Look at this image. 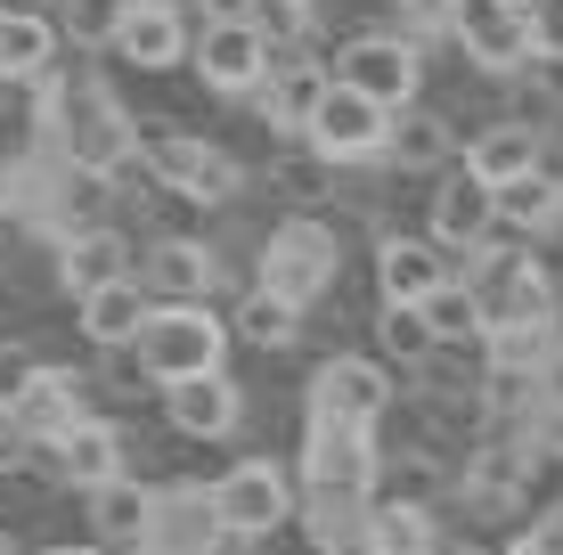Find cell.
<instances>
[{"instance_id":"obj_10","label":"cell","mask_w":563,"mask_h":555,"mask_svg":"<svg viewBox=\"0 0 563 555\" xmlns=\"http://www.w3.org/2000/svg\"><path fill=\"white\" fill-rule=\"evenodd\" d=\"M367 474H376V442H367V425L310 409V490H360V499H367Z\"/></svg>"},{"instance_id":"obj_31","label":"cell","mask_w":563,"mask_h":555,"mask_svg":"<svg viewBox=\"0 0 563 555\" xmlns=\"http://www.w3.org/2000/svg\"><path fill=\"white\" fill-rule=\"evenodd\" d=\"M245 25H254L269 49H286V42H302V33L319 25V9H310V0H245Z\"/></svg>"},{"instance_id":"obj_28","label":"cell","mask_w":563,"mask_h":555,"mask_svg":"<svg viewBox=\"0 0 563 555\" xmlns=\"http://www.w3.org/2000/svg\"><path fill=\"white\" fill-rule=\"evenodd\" d=\"M229 335L262 343V352H286V343L302 335V311H295L286 295H269V286H254V295L238 302V319H229Z\"/></svg>"},{"instance_id":"obj_30","label":"cell","mask_w":563,"mask_h":555,"mask_svg":"<svg viewBox=\"0 0 563 555\" xmlns=\"http://www.w3.org/2000/svg\"><path fill=\"white\" fill-rule=\"evenodd\" d=\"M376 343H384L393 359H433V352H441L417 302H384V319H376Z\"/></svg>"},{"instance_id":"obj_16","label":"cell","mask_w":563,"mask_h":555,"mask_svg":"<svg viewBox=\"0 0 563 555\" xmlns=\"http://www.w3.org/2000/svg\"><path fill=\"white\" fill-rule=\"evenodd\" d=\"M212 278H221V262H212V245H197V237H164L140 262V286H147V295H164V302H205Z\"/></svg>"},{"instance_id":"obj_18","label":"cell","mask_w":563,"mask_h":555,"mask_svg":"<svg viewBox=\"0 0 563 555\" xmlns=\"http://www.w3.org/2000/svg\"><path fill=\"white\" fill-rule=\"evenodd\" d=\"M57 474H66L74 490H90V482H114L123 474V433L114 425H99V417H74L66 433H57Z\"/></svg>"},{"instance_id":"obj_4","label":"cell","mask_w":563,"mask_h":555,"mask_svg":"<svg viewBox=\"0 0 563 555\" xmlns=\"http://www.w3.org/2000/svg\"><path fill=\"white\" fill-rule=\"evenodd\" d=\"M262 286L269 295H286L295 311H310V302L335 286V229L319 221H278L262 245Z\"/></svg>"},{"instance_id":"obj_40","label":"cell","mask_w":563,"mask_h":555,"mask_svg":"<svg viewBox=\"0 0 563 555\" xmlns=\"http://www.w3.org/2000/svg\"><path fill=\"white\" fill-rule=\"evenodd\" d=\"M539 531H548V540L563 547V507H555V514H548V523H539Z\"/></svg>"},{"instance_id":"obj_37","label":"cell","mask_w":563,"mask_h":555,"mask_svg":"<svg viewBox=\"0 0 563 555\" xmlns=\"http://www.w3.org/2000/svg\"><path fill=\"white\" fill-rule=\"evenodd\" d=\"M507 555H563V547H555V540H548V531H522V540H515V547H507Z\"/></svg>"},{"instance_id":"obj_2","label":"cell","mask_w":563,"mask_h":555,"mask_svg":"<svg viewBox=\"0 0 563 555\" xmlns=\"http://www.w3.org/2000/svg\"><path fill=\"white\" fill-rule=\"evenodd\" d=\"M49 114H57V140H66V156H74V171H82V180H107V171H123L131 147H140L131 114L114 107L99 82H66V90L49 99Z\"/></svg>"},{"instance_id":"obj_34","label":"cell","mask_w":563,"mask_h":555,"mask_svg":"<svg viewBox=\"0 0 563 555\" xmlns=\"http://www.w3.org/2000/svg\"><path fill=\"white\" fill-rule=\"evenodd\" d=\"M114 16H123V0H66V42L74 49H107V33H114Z\"/></svg>"},{"instance_id":"obj_33","label":"cell","mask_w":563,"mask_h":555,"mask_svg":"<svg viewBox=\"0 0 563 555\" xmlns=\"http://www.w3.org/2000/svg\"><path fill=\"white\" fill-rule=\"evenodd\" d=\"M90 514H99V531H140L147 523V490L140 482H90Z\"/></svg>"},{"instance_id":"obj_17","label":"cell","mask_w":563,"mask_h":555,"mask_svg":"<svg viewBox=\"0 0 563 555\" xmlns=\"http://www.w3.org/2000/svg\"><path fill=\"white\" fill-rule=\"evenodd\" d=\"M441 278H450V262H441L433 237H384V245H376V286H384V302H424Z\"/></svg>"},{"instance_id":"obj_24","label":"cell","mask_w":563,"mask_h":555,"mask_svg":"<svg viewBox=\"0 0 563 555\" xmlns=\"http://www.w3.org/2000/svg\"><path fill=\"white\" fill-rule=\"evenodd\" d=\"M450 123L441 114H424V107H393V123H384V156H400L409 171H433V164H450Z\"/></svg>"},{"instance_id":"obj_39","label":"cell","mask_w":563,"mask_h":555,"mask_svg":"<svg viewBox=\"0 0 563 555\" xmlns=\"http://www.w3.org/2000/svg\"><path fill=\"white\" fill-rule=\"evenodd\" d=\"M9 204H16V180H9V171H0V221H9Z\"/></svg>"},{"instance_id":"obj_19","label":"cell","mask_w":563,"mask_h":555,"mask_svg":"<svg viewBox=\"0 0 563 555\" xmlns=\"http://www.w3.org/2000/svg\"><path fill=\"white\" fill-rule=\"evenodd\" d=\"M539 164H548V140H539L531 123H490L474 147H465V171L490 180V188H507V180H522V171H539Z\"/></svg>"},{"instance_id":"obj_20","label":"cell","mask_w":563,"mask_h":555,"mask_svg":"<svg viewBox=\"0 0 563 555\" xmlns=\"http://www.w3.org/2000/svg\"><path fill=\"white\" fill-rule=\"evenodd\" d=\"M49 57H57V25L33 16L25 0H0V82H33V74H49Z\"/></svg>"},{"instance_id":"obj_11","label":"cell","mask_w":563,"mask_h":555,"mask_svg":"<svg viewBox=\"0 0 563 555\" xmlns=\"http://www.w3.org/2000/svg\"><path fill=\"white\" fill-rule=\"evenodd\" d=\"M262 66H269V42L245 25V16H212V25H205V42H197L205 90H229V99H238V90L262 82Z\"/></svg>"},{"instance_id":"obj_22","label":"cell","mask_w":563,"mask_h":555,"mask_svg":"<svg viewBox=\"0 0 563 555\" xmlns=\"http://www.w3.org/2000/svg\"><path fill=\"white\" fill-rule=\"evenodd\" d=\"M123 270H131V245L114 237V229H74V237L57 245V278H66V295H90V286H107Z\"/></svg>"},{"instance_id":"obj_26","label":"cell","mask_w":563,"mask_h":555,"mask_svg":"<svg viewBox=\"0 0 563 555\" xmlns=\"http://www.w3.org/2000/svg\"><path fill=\"white\" fill-rule=\"evenodd\" d=\"M262 114L278 131H302V114L319 107V90H327V66H262Z\"/></svg>"},{"instance_id":"obj_38","label":"cell","mask_w":563,"mask_h":555,"mask_svg":"<svg viewBox=\"0 0 563 555\" xmlns=\"http://www.w3.org/2000/svg\"><path fill=\"white\" fill-rule=\"evenodd\" d=\"M197 9H205V25H212V16H245V0H197Z\"/></svg>"},{"instance_id":"obj_8","label":"cell","mask_w":563,"mask_h":555,"mask_svg":"<svg viewBox=\"0 0 563 555\" xmlns=\"http://www.w3.org/2000/svg\"><path fill=\"white\" fill-rule=\"evenodd\" d=\"M335 82H352L360 99H376L393 114V107L417 99L424 57H417V42H400V33H360V42H343V57H335Z\"/></svg>"},{"instance_id":"obj_35","label":"cell","mask_w":563,"mask_h":555,"mask_svg":"<svg viewBox=\"0 0 563 555\" xmlns=\"http://www.w3.org/2000/svg\"><path fill=\"white\" fill-rule=\"evenodd\" d=\"M531 16V57H563V0H522Z\"/></svg>"},{"instance_id":"obj_29","label":"cell","mask_w":563,"mask_h":555,"mask_svg":"<svg viewBox=\"0 0 563 555\" xmlns=\"http://www.w3.org/2000/svg\"><path fill=\"white\" fill-rule=\"evenodd\" d=\"M424 311V328H433V343H465V335H482V302H474V286L465 278H441L433 295L417 302Z\"/></svg>"},{"instance_id":"obj_1","label":"cell","mask_w":563,"mask_h":555,"mask_svg":"<svg viewBox=\"0 0 563 555\" xmlns=\"http://www.w3.org/2000/svg\"><path fill=\"white\" fill-rule=\"evenodd\" d=\"M131 343H140V368L155 385H180V376H205V368L229 359V328L212 319V302H164V311L147 302Z\"/></svg>"},{"instance_id":"obj_6","label":"cell","mask_w":563,"mask_h":555,"mask_svg":"<svg viewBox=\"0 0 563 555\" xmlns=\"http://www.w3.org/2000/svg\"><path fill=\"white\" fill-rule=\"evenodd\" d=\"M441 25L457 33V49L474 57L482 74H522L531 66V16H522V0H450Z\"/></svg>"},{"instance_id":"obj_15","label":"cell","mask_w":563,"mask_h":555,"mask_svg":"<svg viewBox=\"0 0 563 555\" xmlns=\"http://www.w3.org/2000/svg\"><path fill=\"white\" fill-rule=\"evenodd\" d=\"M0 417H9L16 442H57V433L82 417V385H74V376H57V368H33V385L16 392Z\"/></svg>"},{"instance_id":"obj_41","label":"cell","mask_w":563,"mask_h":555,"mask_svg":"<svg viewBox=\"0 0 563 555\" xmlns=\"http://www.w3.org/2000/svg\"><path fill=\"white\" fill-rule=\"evenodd\" d=\"M49 555H99V547H49Z\"/></svg>"},{"instance_id":"obj_25","label":"cell","mask_w":563,"mask_h":555,"mask_svg":"<svg viewBox=\"0 0 563 555\" xmlns=\"http://www.w3.org/2000/svg\"><path fill=\"white\" fill-rule=\"evenodd\" d=\"M498 221L531 229V237L563 229V180H555L548 164H539V171H522V180H507V188H498Z\"/></svg>"},{"instance_id":"obj_21","label":"cell","mask_w":563,"mask_h":555,"mask_svg":"<svg viewBox=\"0 0 563 555\" xmlns=\"http://www.w3.org/2000/svg\"><path fill=\"white\" fill-rule=\"evenodd\" d=\"M82 302V335L90 343H131L140 335V319H147V286L140 278H107V286H90V295H74Z\"/></svg>"},{"instance_id":"obj_36","label":"cell","mask_w":563,"mask_h":555,"mask_svg":"<svg viewBox=\"0 0 563 555\" xmlns=\"http://www.w3.org/2000/svg\"><path fill=\"white\" fill-rule=\"evenodd\" d=\"M33 368H42V359H33V352H0V409H9V400L25 392V385H33Z\"/></svg>"},{"instance_id":"obj_27","label":"cell","mask_w":563,"mask_h":555,"mask_svg":"<svg viewBox=\"0 0 563 555\" xmlns=\"http://www.w3.org/2000/svg\"><path fill=\"white\" fill-rule=\"evenodd\" d=\"M367 555H433V514H424V499L367 507Z\"/></svg>"},{"instance_id":"obj_14","label":"cell","mask_w":563,"mask_h":555,"mask_svg":"<svg viewBox=\"0 0 563 555\" xmlns=\"http://www.w3.org/2000/svg\"><path fill=\"white\" fill-rule=\"evenodd\" d=\"M384 400H393V376H384V359H327L319 385H310V409L352 417V425H376Z\"/></svg>"},{"instance_id":"obj_9","label":"cell","mask_w":563,"mask_h":555,"mask_svg":"<svg viewBox=\"0 0 563 555\" xmlns=\"http://www.w3.org/2000/svg\"><path fill=\"white\" fill-rule=\"evenodd\" d=\"M107 49L123 57V66H140V74L180 66V57H188V16H180V0H123Z\"/></svg>"},{"instance_id":"obj_12","label":"cell","mask_w":563,"mask_h":555,"mask_svg":"<svg viewBox=\"0 0 563 555\" xmlns=\"http://www.w3.org/2000/svg\"><path fill=\"white\" fill-rule=\"evenodd\" d=\"M164 409H172V425H180L188 442H221V433H238L245 392L229 385L221 368H205V376H180V385H164Z\"/></svg>"},{"instance_id":"obj_23","label":"cell","mask_w":563,"mask_h":555,"mask_svg":"<svg viewBox=\"0 0 563 555\" xmlns=\"http://www.w3.org/2000/svg\"><path fill=\"white\" fill-rule=\"evenodd\" d=\"M310 547H319V555H367L360 490H310Z\"/></svg>"},{"instance_id":"obj_3","label":"cell","mask_w":563,"mask_h":555,"mask_svg":"<svg viewBox=\"0 0 563 555\" xmlns=\"http://www.w3.org/2000/svg\"><path fill=\"white\" fill-rule=\"evenodd\" d=\"M155 180L172 188V197H188V204H229L245 188V171H238V156L229 147H212V140H197V131H155V140H140L131 147Z\"/></svg>"},{"instance_id":"obj_5","label":"cell","mask_w":563,"mask_h":555,"mask_svg":"<svg viewBox=\"0 0 563 555\" xmlns=\"http://www.w3.org/2000/svg\"><path fill=\"white\" fill-rule=\"evenodd\" d=\"M384 123H393V114H384L376 99H360L352 82H335V74H327L319 107L302 114V140L319 147L327 164H367V156H384Z\"/></svg>"},{"instance_id":"obj_7","label":"cell","mask_w":563,"mask_h":555,"mask_svg":"<svg viewBox=\"0 0 563 555\" xmlns=\"http://www.w3.org/2000/svg\"><path fill=\"white\" fill-rule=\"evenodd\" d=\"M286 514H295V482H286V466H269V457H245V466H229L221 482H212V523L238 531V540H262Z\"/></svg>"},{"instance_id":"obj_42","label":"cell","mask_w":563,"mask_h":555,"mask_svg":"<svg viewBox=\"0 0 563 555\" xmlns=\"http://www.w3.org/2000/svg\"><path fill=\"white\" fill-rule=\"evenodd\" d=\"M0 555H9V540H0Z\"/></svg>"},{"instance_id":"obj_32","label":"cell","mask_w":563,"mask_h":555,"mask_svg":"<svg viewBox=\"0 0 563 555\" xmlns=\"http://www.w3.org/2000/svg\"><path fill=\"white\" fill-rule=\"evenodd\" d=\"M465 490H474L482 507H507L522 490V449H482L474 466H465Z\"/></svg>"},{"instance_id":"obj_13","label":"cell","mask_w":563,"mask_h":555,"mask_svg":"<svg viewBox=\"0 0 563 555\" xmlns=\"http://www.w3.org/2000/svg\"><path fill=\"white\" fill-rule=\"evenodd\" d=\"M498 229V188L474 180V171H450V180L433 188V245H465V254H482Z\"/></svg>"}]
</instances>
